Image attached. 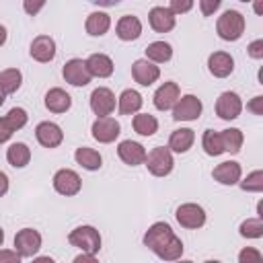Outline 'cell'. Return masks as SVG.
<instances>
[{
  "label": "cell",
  "mask_w": 263,
  "mask_h": 263,
  "mask_svg": "<svg viewBox=\"0 0 263 263\" xmlns=\"http://www.w3.org/2000/svg\"><path fill=\"white\" fill-rule=\"evenodd\" d=\"M68 242L76 249H80L82 253H92L97 255L101 251V234L95 226H88V224H82L78 228H74L70 234H68Z\"/></svg>",
  "instance_id": "cell-3"
},
{
  "label": "cell",
  "mask_w": 263,
  "mask_h": 263,
  "mask_svg": "<svg viewBox=\"0 0 263 263\" xmlns=\"http://www.w3.org/2000/svg\"><path fill=\"white\" fill-rule=\"evenodd\" d=\"M240 2H251V0H240Z\"/></svg>",
  "instance_id": "cell-53"
},
{
  "label": "cell",
  "mask_w": 263,
  "mask_h": 263,
  "mask_svg": "<svg viewBox=\"0 0 263 263\" xmlns=\"http://www.w3.org/2000/svg\"><path fill=\"white\" fill-rule=\"evenodd\" d=\"M179 97H181L179 84L173 82V80H168V82H164V84H160V86L156 88L152 101H154V107H156L158 111H168V109H173V105L177 103Z\"/></svg>",
  "instance_id": "cell-16"
},
{
  "label": "cell",
  "mask_w": 263,
  "mask_h": 263,
  "mask_svg": "<svg viewBox=\"0 0 263 263\" xmlns=\"http://www.w3.org/2000/svg\"><path fill=\"white\" fill-rule=\"evenodd\" d=\"M247 53H249L253 60H263V39L251 41L249 47H247Z\"/></svg>",
  "instance_id": "cell-41"
},
{
  "label": "cell",
  "mask_w": 263,
  "mask_h": 263,
  "mask_svg": "<svg viewBox=\"0 0 263 263\" xmlns=\"http://www.w3.org/2000/svg\"><path fill=\"white\" fill-rule=\"evenodd\" d=\"M4 121H6L14 132H18V129H23V127L27 125L29 115H27V111H25L23 107H12V109L4 115Z\"/></svg>",
  "instance_id": "cell-36"
},
{
  "label": "cell",
  "mask_w": 263,
  "mask_h": 263,
  "mask_svg": "<svg viewBox=\"0 0 263 263\" xmlns=\"http://www.w3.org/2000/svg\"><path fill=\"white\" fill-rule=\"evenodd\" d=\"M142 105H144V99L134 88H125L117 99V109H119L121 115H134L142 109Z\"/></svg>",
  "instance_id": "cell-25"
},
{
  "label": "cell",
  "mask_w": 263,
  "mask_h": 263,
  "mask_svg": "<svg viewBox=\"0 0 263 263\" xmlns=\"http://www.w3.org/2000/svg\"><path fill=\"white\" fill-rule=\"evenodd\" d=\"M74 160H76L82 168H86V171H99V168L103 166V156H101L95 148H88V146L76 148Z\"/></svg>",
  "instance_id": "cell-27"
},
{
  "label": "cell",
  "mask_w": 263,
  "mask_h": 263,
  "mask_svg": "<svg viewBox=\"0 0 263 263\" xmlns=\"http://www.w3.org/2000/svg\"><path fill=\"white\" fill-rule=\"evenodd\" d=\"M51 183H53V189L60 195H66V197H72V195H76L82 189V179L72 168H60L53 175V181Z\"/></svg>",
  "instance_id": "cell-9"
},
{
  "label": "cell",
  "mask_w": 263,
  "mask_h": 263,
  "mask_svg": "<svg viewBox=\"0 0 263 263\" xmlns=\"http://www.w3.org/2000/svg\"><path fill=\"white\" fill-rule=\"evenodd\" d=\"M257 218H263V203H257Z\"/></svg>",
  "instance_id": "cell-50"
},
{
  "label": "cell",
  "mask_w": 263,
  "mask_h": 263,
  "mask_svg": "<svg viewBox=\"0 0 263 263\" xmlns=\"http://www.w3.org/2000/svg\"><path fill=\"white\" fill-rule=\"evenodd\" d=\"M117 154H119V158H121L127 166H138V164H144L146 148H144L140 142L123 140V142H119V146H117Z\"/></svg>",
  "instance_id": "cell-18"
},
{
  "label": "cell",
  "mask_w": 263,
  "mask_h": 263,
  "mask_svg": "<svg viewBox=\"0 0 263 263\" xmlns=\"http://www.w3.org/2000/svg\"><path fill=\"white\" fill-rule=\"evenodd\" d=\"M6 191H8V177H6V173L0 171V197H4Z\"/></svg>",
  "instance_id": "cell-46"
},
{
  "label": "cell",
  "mask_w": 263,
  "mask_h": 263,
  "mask_svg": "<svg viewBox=\"0 0 263 263\" xmlns=\"http://www.w3.org/2000/svg\"><path fill=\"white\" fill-rule=\"evenodd\" d=\"M251 2H255V12L261 14V12H263V10H261V0H251Z\"/></svg>",
  "instance_id": "cell-49"
},
{
  "label": "cell",
  "mask_w": 263,
  "mask_h": 263,
  "mask_svg": "<svg viewBox=\"0 0 263 263\" xmlns=\"http://www.w3.org/2000/svg\"><path fill=\"white\" fill-rule=\"evenodd\" d=\"M35 138L43 148H58L64 142V132L53 121H41L35 127Z\"/></svg>",
  "instance_id": "cell-14"
},
{
  "label": "cell",
  "mask_w": 263,
  "mask_h": 263,
  "mask_svg": "<svg viewBox=\"0 0 263 263\" xmlns=\"http://www.w3.org/2000/svg\"><path fill=\"white\" fill-rule=\"evenodd\" d=\"M142 242L162 261H177L183 255V240L173 232L166 222H154L144 232Z\"/></svg>",
  "instance_id": "cell-1"
},
{
  "label": "cell",
  "mask_w": 263,
  "mask_h": 263,
  "mask_svg": "<svg viewBox=\"0 0 263 263\" xmlns=\"http://www.w3.org/2000/svg\"><path fill=\"white\" fill-rule=\"evenodd\" d=\"M4 245V230H2V226H0V247Z\"/></svg>",
  "instance_id": "cell-51"
},
{
  "label": "cell",
  "mask_w": 263,
  "mask_h": 263,
  "mask_svg": "<svg viewBox=\"0 0 263 263\" xmlns=\"http://www.w3.org/2000/svg\"><path fill=\"white\" fill-rule=\"evenodd\" d=\"M193 2L195 0H171V10L175 12V14H185V12H189L191 8H193Z\"/></svg>",
  "instance_id": "cell-38"
},
{
  "label": "cell",
  "mask_w": 263,
  "mask_h": 263,
  "mask_svg": "<svg viewBox=\"0 0 263 263\" xmlns=\"http://www.w3.org/2000/svg\"><path fill=\"white\" fill-rule=\"evenodd\" d=\"M2 103H4V95H0V107H2Z\"/></svg>",
  "instance_id": "cell-52"
},
{
  "label": "cell",
  "mask_w": 263,
  "mask_h": 263,
  "mask_svg": "<svg viewBox=\"0 0 263 263\" xmlns=\"http://www.w3.org/2000/svg\"><path fill=\"white\" fill-rule=\"evenodd\" d=\"M208 70L212 76L216 78H226L232 74L234 70V60L230 53L226 51H214L210 58H208Z\"/></svg>",
  "instance_id": "cell-20"
},
{
  "label": "cell",
  "mask_w": 263,
  "mask_h": 263,
  "mask_svg": "<svg viewBox=\"0 0 263 263\" xmlns=\"http://www.w3.org/2000/svg\"><path fill=\"white\" fill-rule=\"evenodd\" d=\"M90 132H92V138H95L97 142H101V144H111V142H115V140L119 138L121 125H119V121H117L115 117L103 115V117H97V119L92 121Z\"/></svg>",
  "instance_id": "cell-7"
},
{
  "label": "cell",
  "mask_w": 263,
  "mask_h": 263,
  "mask_svg": "<svg viewBox=\"0 0 263 263\" xmlns=\"http://www.w3.org/2000/svg\"><path fill=\"white\" fill-rule=\"evenodd\" d=\"M214 181H218L220 185H236L242 177V168L236 160H224L218 166H214L212 171Z\"/></svg>",
  "instance_id": "cell-19"
},
{
  "label": "cell",
  "mask_w": 263,
  "mask_h": 263,
  "mask_svg": "<svg viewBox=\"0 0 263 263\" xmlns=\"http://www.w3.org/2000/svg\"><path fill=\"white\" fill-rule=\"evenodd\" d=\"M97 261V255L92 253H80L74 257V263H95Z\"/></svg>",
  "instance_id": "cell-45"
},
{
  "label": "cell",
  "mask_w": 263,
  "mask_h": 263,
  "mask_svg": "<svg viewBox=\"0 0 263 263\" xmlns=\"http://www.w3.org/2000/svg\"><path fill=\"white\" fill-rule=\"evenodd\" d=\"M148 23L156 33H168L177 25V14L166 6H154L148 12Z\"/></svg>",
  "instance_id": "cell-13"
},
{
  "label": "cell",
  "mask_w": 263,
  "mask_h": 263,
  "mask_svg": "<svg viewBox=\"0 0 263 263\" xmlns=\"http://www.w3.org/2000/svg\"><path fill=\"white\" fill-rule=\"evenodd\" d=\"M220 140H222V148L224 152H230V154H238L240 148H242V142H245V136L238 127H228V129H222L220 132Z\"/></svg>",
  "instance_id": "cell-31"
},
{
  "label": "cell",
  "mask_w": 263,
  "mask_h": 263,
  "mask_svg": "<svg viewBox=\"0 0 263 263\" xmlns=\"http://www.w3.org/2000/svg\"><path fill=\"white\" fill-rule=\"evenodd\" d=\"M175 218L183 228L197 230V228H201L205 224V210L201 205H197V203H191V201L189 203H181L177 208V212H175Z\"/></svg>",
  "instance_id": "cell-8"
},
{
  "label": "cell",
  "mask_w": 263,
  "mask_h": 263,
  "mask_svg": "<svg viewBox=\"0 0 263 263\" xmlns=\"http://www.w3.org/2000/svg\"><path fill=\"white\" fill-rule=\"evenodd\" d=\"M86 68L90 72V76H97V78H109L115 70L113 66V60L105 53H92L86 58Z\"/></svg>",
  "instance_id": "cell-23"
},
{
  "label": "cell",
  "mask_w": 263,
  "mask_h": 263,
  "mask_svg": "<svg viewBox=\"0 0 263 263\" xmlns=\"http://www.w3.org/2000/svg\"><path fill=\"white\" fill-rule=\"evenodd\" d=\"M132 125H134V132L140 134V136H144V138L154 136L158 132V121L150 113H134Z\"/></svg>",
  "instance_id": "cell-30"
},
{
  "label": "cell",
  "mask_w": 263,
  "mask_h": 263,
  "mask_svg": "<svg viewBox=\"0 0 263 263\" xmlns=\"http://www.w3.org/2000/svg\"><path fill=\"white\" fill-rule=\"evenodd\" d=\"M6 160H8L10 166L23 168V166H27L29 160H31V148H29L25 142H14V144H10L8 150H6Z\"/></svg>",
  "instance_id": "cell-28"
},
{
  "label": "cell",
  "mask_w": 263,
  "mask_h": 263,
  "mask_svg": "<svg viewBox=\"0 0 263 263\" xmlns=\"http://www.w3.org/2000/svg\"><path fill=\"white\" fill-rule=\"evenodd\" d=\"M263 259V253L255 247H245L238 253V263H259Z\"/></svg>",
  "instance_id": "cell-37"
},
{
  "label": "cell",
  "mask_w": 263,
  "mask_h": 263,
  "mask_svg": "<svg viewBox=\"0 0 263 263\" xmlns=\"http://www.w3.org/2000/svg\"><path fill=\"white\" fill-rule=\"evenodd\" d=\"M247 109H249L251 113H255V115H263V97L257 95V97L247 105Z\"/></svg>",
  "instance_id": "cell-44"
},
{
  "label": "cell",
  "mask_w": 263,
  "mask_h": 263,
  "mask_svg": "<svg viewBox=\"0 0 263 263\" xmlns=\"http://www.w3.org/2000/svg\"><path fill=\"white\" fill-rule=\"evenodd\" d=\"M21 255L12 249H0V263H21Z\"/></svg>",
  "instance_id": "cell-42"
},
{
  "label": "cell",
  "mask_w": 263,
  "mask_h": 263,
  "mask_svg": "<svg viewBox=\"0 0 263 263\" xmlns=\"http://www.w3.org/2000/svg\"><path fill=\"white\" fill-rule=\"evenodd\" d=\"M6 35H8V33H6V27H4V25H0V47L6 43Z\"/></svg>",
  "instance_id": "cell-48"
},
{
  "label": "cell",
  "mask_w": 263,
  "mask_h": 263,
  "mask_svg": "<svg viewBox=\"0 0 263 263\" xmlns=\"http://www.w3.org/2000/svg\"><path fill=\"white\" fill-rule=\"evenodd\" d=\"M201 148L208 156H220L224 152L222 148V140H220V132H214V129H205L203 132V138H201Z\"/></svg>",
  "instance_id": "cell-33"
},
{
  "label": "cell",
  "mask_w": 263,
  "mask_h": 263,
  "mask_svg": "<svg viewBox=\"0 0 263 263\" xmlns=\"http://www.w3.org/2000/svg\"><path fill=\"white\" fill-rule=\"evenodd\" d=\"M72 107V97L64 90V88H49L45 92V109L51 113H66Z\"/></svg>",
  "instance_id": "cell-22"
},
{
  "label": "cell",
  "mask_w": 263,
  "mask_h": 263,
  "mask_svg": "<svg viewBox=\"0 0 263 263\" xmlns=\"http://www.w3.org/2000/svg\"><path fill=\"white\" fill-rule=\"evenodd\" d=\"M203 111L201 101L195 95H183L173 105V119L175 121H195Z\"/></svg>",
  "instance_id": "cell-6"
},
{
  "label": "cell",
  "mask_w": 263,
  "mask_h": 263,
  "mask_svg": "<svg viewBox=\"0 0 263 263\" xmlns=\"http://www.w3.org/2000/svg\"><path fill=\"white\" fill-rule=\"evenodd\" d=\"M115 33L121 41H136L142 35V21L134 14H125L117 21L115 25Z\"/></svg>",
  "instance_id": "cell-21"
},
{
  "label": "cell",
  "mask_w": 263,
  "mask_h": 263,
  "mask_svg": "<svg viewBox=\"0 0 263 263\" xmlns=\"http://www.w3.org/2000/svg\"><path fill=\"white\" fill-rule=\"evenodd\" d=\"M45 2H47V0H23V8H25V12H27L29 16H35V14H39V10L45 6Z\"/></svg>",
  "instance_id": "cell-39"
},
{
  "label": "cell",
  "mask_w": 263,
  "mask_h": 263,
  "mask_svg": "<svg viewBox=\"0 0 263 263\" xmlns=\"http://www.w3.org/2000/svg\"><path fill=\"white\" fill-rule=\"evenodd\" d=\"M12 134H14V129L4 121V117H0V144L8 142L12 138Z\"/></svg>",
  "instance_id": "cell-43"
},
{
  "label": "cell",
  "mask_w": 263,
  "mask_h": 263,
  "mask_svg": "<svg viewBox=\"0 0 263 263\" xmlns=\"http://www.w3.org/2000/svg\"><path fill=\"white\" fill-rule=\"evenodd\" d=\"M222 0H199V10L203 16H212L218 8H220Z\"/></svg>",
  "instance_id": "cell-40"
},
{
  "label": "cell",
  "mask_w": 263,
  "mask_h": 263,
  "mask_svg": "<svg viewBox=\"0 0 263 263\" xmlns=\"http://www.w3.org/2000/svg\"><path fill=\"white\" fill-rule=\"evenodd\" d=\"M88 2H92V4H97V6H105V8H109V6L119 4L121 0H88Z\"/></svg>",
  "instance_id": "cell-47"
},
{
  "label": "cell",
  "mask_w": 263,
  "mask_h": 263,
  "mask_svg": "<svg viewBox=\"0 0 263 263\" xmlns=\"http://www.w3.org/2000/svg\"><path fill=\"white\" fill-rule=\"evenodd\" d=\"M41 242H43V238L35 228H23L14 234V251L23 259H33L39 253Z\"/></svg>",
  "instance_id": "cell-5"
},
{
  "label": "cell",
  "mask_w": 263,
  "mask_h": 263,
  "mask_svg": "<svg viewBox=\"0 0 263 263\" xmlns=\"http://www.w3.org/2000/svg\"><path fill=\"white\" fill-rule=\"evenodd\" d=\"M238 185H240V189H242V191L261 193V191H263V171H261V168H257V171L249 173V175H247V179L238 181Z\"/></svg>",
  "instance_id": "cell-35"
},
{
  "label": "cell",
  "mask_w": 263,
  "mask_h": 263,
  "mask_svg": "<svg viewBox=\"0 0 263 263\" xmlns=\"http://www.w3.org/2000/svg\"><path fill=\"white\" fill-rule=\"evenodd\" d=\"M109 27H111V16H109L107 12H101V10L90 12V14L86 16V23H84L86 33L92 35V37L105 35V33L109 31Z\"/></svg>",
  "instance_id": "cell-26"
},
{
  "label": "cell",
  "mask_w": 263,
  "mask_h": 263,
  "mask_svg": "<svg viewBox=\"0 0 263 263\" xmlns=\"http://www.w3.org/2000/svg\"><path fill=\"white\" fill-rule=\"evenodd\" d=\"M245 25L247 23H245L242 12L228 8L218 16L216 31H218L220 39H224V41H238L242 37V33H245Z\"/></svg>",
  "instance_id": "cell-2"
},
{
  "label": "cell",
  "mask_w": 263,
  "mask_h": 263,
  "mask_svg": "<svg viewBox=\"0 0 263 263\" xmlns=\"http://www.w3.org/2000/svg\"><path fill=\"white\" fill-rule=\"evenodd\" d=\"M195 142V132L189 129V127H181V129H175L168 138V150L171 152H177V154H185Z\"/></svg>",
  "instance_id": "cell-24"
},
{
  "label": "cell",
  "mask_w": 263,
  "mask_h": 263,
  "mask_svg": "<svg viewBox=\"0 0 263 263\" xmlns=\"http://www.w3.org/2000/svg\"><path fill=\"white\" fill-rule=\"evenodd\" d=\"M144 164H146V168H148L150 175H154V177H166V175H171V171L175 166L173 152L168 150V146H156L150 152H146Z\"/></svg>",
  "instance_id": "cell-4"
},
{
  "label": "cell",
  "mask_w": 263,
  "mask_h": 263,
  "mask_svg": "<svg viewBox=\"0 0 263 263\" xmlns=\"http://www.w3.org/2000/svg\"><path fill=\"white\" fill-rule=\"evenodd\" d=\"M23 82V74L18 68H6L0 72V95H12L21 88Z\"/></svg>",
  "instance_id": "cell-29"
},
{
  "label": "cell",
  "mask_w": 263,
  "mask_h": 263,
  "mask_svg": "<svg viewBox=\"0 0 263 263\" xmlns=\"http://www.w3.org/2000/svg\"><path fill=\"white\" fill-rule=\"evenodd\" d=\"M132 76L140 86H150L160 78V68L150 60H136L132 64Z\"/></svg>",
  "instance_id": "cell-15"
},
{
  "label": "cell",
  "mask_w": 263,
  "mask_h": 263,
  "mask_svg": "<svg viewBox=\"0 0 263 263\" xmlns=\"http://www.w3.org/2000/svg\"><path fill=\"white\" fill-rule=\"evenodd\" d=\"M238 232L242 238H261L263 236V218H247L240 222Z\"/></svg>",
  "instance_id": "cell-34"
},
{
  "label": "cell",
  "mask_w": 263,
  "mask_h": 263,
  "mask_svg": "<svg viewBox=\"0 0 263 263\" xmlns=\"http://www.w3.org/2000/svg\"><path fill=\"white\" fill-rule=\"evenodd\" d=\"M240 113H242V101H240V97H238L236 92L226 90V92H222V95L218 97V101H216V115H218L220 119L232 121V119H236Z\"/></svg>",
  "instance_id": "cell-11"
},
{
  "label": "cell",
  "mask_w": 263,
  "mask_h": 263,
  "mask_svg": "<svg viewBox=\"0 0 263 263\" xmlns=\"http://www.w3.org/2000/svg\"><path fill=\"white\" fill-rule=\"evenodd\" d=\"M31 58L35 62H41V64H47L55 58V41L49 37V35H37L33 41H31Z\"/></svg>",
  "instance_id": "cell-17"
},
{
  "label": "cell",
  "mask_w": 263,
  "mask_h": 263,
  "mask_svg": "<svg viewBox=\"0 0 263 263\" xmlns=\"http://www.w3.org/2000/svg\"><path fill=\"white\" fill-rule=\"evenodd\" d=\"M62 76L68 84L72 86H86L90 82V72L86 68V60H80V58H72L64 64L62 68Z\"/></svg>",
  "instance_id": "cell-10"
},
{
  "label": "cell",
  "mask_w": 263,
  "mask_h": 263,
  "mask_svg": "<svg viewBox=\"0 0 263 263\" xmlns=\"http://www.w3.org/2000/svg\"><path fill=\"white\" fill-rule=\"evenodd\" d=\"M171 58H173L171 43H166V41H152V43H148V47H146V60H150L154 64H164Z\"/></svg>",
  "instance_id": "cell-32"
},
{
  "label": "cell",
  "mask_w": 263,
  "mask_h": 263,
  "mask_svg": "<svg viewBox=\"0 0 263 263\" xmlns=\"http://www.w3.org/2000/svg\"><path fill=\"white\" fill-rule=\"evenodd\" d=\"M90 109L97 117L111 115L115 111V95L107 86H99L90 92Z\"/></svg>",
  "instance_id": "cell-12"
}]
</instances>
